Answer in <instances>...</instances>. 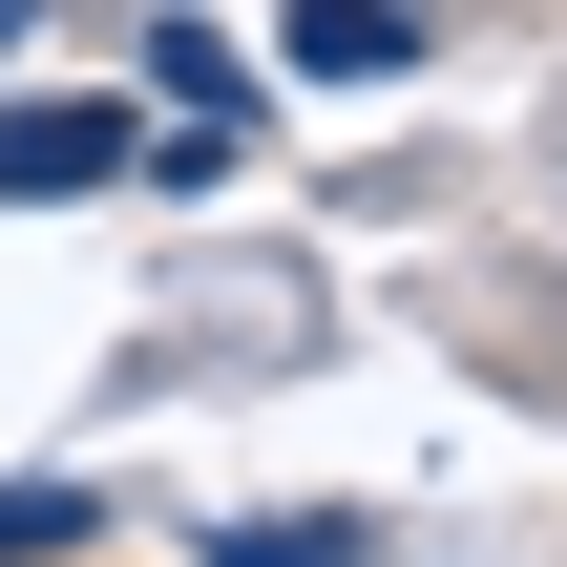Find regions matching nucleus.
<instances>
[{"instance_id":"nucleus-1","label":"nucleus","mask_w":567,"mask_h":567,"mask_svg":"<svg viewBox=\"0 0 567 567\" xmlns=\"http://www.w3.org/2000/svg\"><path fill=\"white\" fill-rule=\"evenodd\" d=\"M126 189V105H0V210H84Z\"/></svg>"},{"instance_id":"nucleus-2","label":"nucleus","mask_w":567,"mask_h":567,"mask_svg":"<svg viewBox=\"0 0 567 567\" xmlns=\"http://www.w3.org/2000/svg\"><path fill=\"white\" fill-rule=\"evenodd\" d=\"M274 42H295V84H379V63H421V0H295Z\"/></svg>"},{"instance_id":"nucleus-3","label":"nucleus","mask_w":567,"mask_h":567,"mask_svg":"<svg viewBox=\"0 0 567 567\" xmlns=\"http://www.w3.org/2000/svg\"><path fill=\"white\" fill-rule=\"evenodd\" d=\"M210 567H358V526L316 505V526H210Z\"/></svg>"},{"instance_id":"nucleus-4","label":"nucleus","mask_w":567,"mask_h":567,"mask_svg":"<svg viewBox=\"0 0 567 567\" xmlns=\"http://www.w3.org/2000/svg\"><path fill=\"white\" fill-rule=\"evenodd\" d=\"M21 547H84V484H0V567Z\"/></svg>"},{"instance_id":"nucleus-5","label":"nucleus","mask_w":567,"mask_h":567,"mask_svg":"<svg viewBox=\"0 0 567 567\" xmlns=\"http://www.w3.org/2000/svg\"><path fill=\"white\" fill-rule=\"evenodd\" d=\"M0 42H21V0H0Z\"/></svg>"}]
</instances>
